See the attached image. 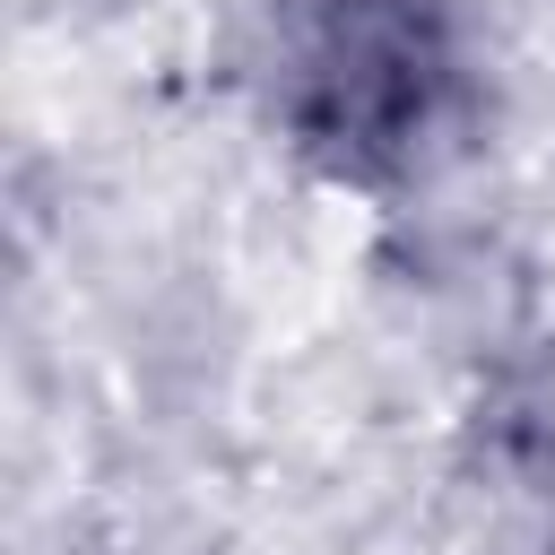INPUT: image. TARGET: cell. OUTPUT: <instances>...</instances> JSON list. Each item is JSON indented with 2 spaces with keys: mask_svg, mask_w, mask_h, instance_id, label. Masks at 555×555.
<instances>
[{
  "mask_svg": "<svg viewBox=\"0 0 555 555\" xmlns=\"http://www.w3.org/2000/svg\"><path fill=\"white\" fill-rule=\"evenodd\" d=\"M251 87L278 147L364 199L425 182L468 130V52L442 0H269Z\"/></svg>",
  "mask_w": 555,
  "mask_h": 555,
  "instance_id": "6da1fadb",
  "label": "cell"
}]
</instances>
